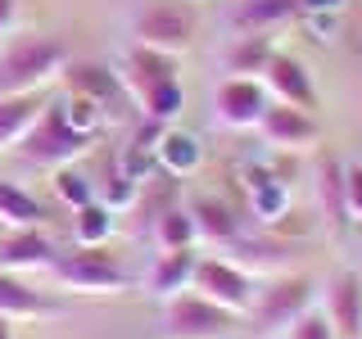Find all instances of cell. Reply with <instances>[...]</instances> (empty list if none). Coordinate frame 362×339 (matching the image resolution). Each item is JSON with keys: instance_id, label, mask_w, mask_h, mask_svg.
<instances>
[{"instance_id": "8fae6325", "label": "cell", "mask_w": 362, "mask_h": 339, "mask_svg": "<svg viewBox=\"0 0 362 339\" xmlns=\"http://www.w3.org/2000/svg\"><path fill=\"white\" fill-rule=\"evenodd\" d=\"M254 131L263 136L267 145H276V150H313V145L322 141V127H317V118L308 109L276 105V100L267 105V113L258 118Z\"/></svg>"}, {"instance_id": "ffe728a7", "label": "cell", "mask_w": 362, "mask_h": 339, "mask_svg": "<svg viewBox=\"0 0 362 339\" xmlns=\"http://www.w3.org/2000/svg\"><path fill=\"white\" fill-rule=\"evenodd\" d=\"M272 50H276V45H272L267 32H235L231 45L222 50V68L231 77H263Z\"/></svg>"}, {"instance_id": "7c38bea8", "label": "cell", "mask_w": 362, "mask_h": 339, "mask_svg": "<svg viewBox=\"0 0 362 339\" xmlns=\"http://www.w3.org/2000/svg\"><path fill=\"white\" fill-rule=\"evenodd\" d=\"M326 321H331L335 339H362V276L358 271H335L326 280Z\"/></svg>"}, {"instance_id": "3957f363", "label": "cell", "mask_w": 362, "mask_h": 339, "mask_svg": "<svg viewBox=\"0 0 362 339\" xmlns=\"http://www.w3.org/2000/svg\"><path fill=\"white\" fill-rule=\"evenodd\" d=\"M86 145H90V131L73 127L68 109L59 105V100H50V105L41 109V118L28 127V136L18 141V158L28 167H45V172H54V167L77 163V158L86 154Z\"/></svg>"}, {"instance_id": "5bb4252c", "label": "cell", "mask_w": 362, "mask_h": 339, "mask_svg": "<svg viewBox=\"0 0 362 339\" xmlns=\"http://www.w3.org/2000/svg\"><path fill=\"white\" fill-rule=\"evenodd\" d=\"M186 213H190V222H195L199 240L226 244V240L240 235V213L218 195H186Z\"/></svg>"}, {"instance_id": "7402d4cb", "label": "cell", "mask_w": 362, "mask_h": 339, "mask_svg": "<svg viewBox=\"0 0 362 339\" xmlns=\"http://www.w3.org/2000/svg\"><path fill=\"white\" fill-rule=\"evenodd\" d=\"M41 203L32 190H23L18 181H5L0 177V226H9V231H37L41 226Z\"/></svg>"}, {"instance_id": "8992f818", "label": "cell", "mask_w": 362, "mask_h": 339, "mask_svg": "<svg viewBox=\"0 0 362 339\" xmlns=\"http://www.w3.org/2000/svg\"><path fill=\"white\" fill-rule=\"evenodd\" d=\"M199 14L186 0H145L141 14L132 18V45H150L163 54H186L195 41Z\"/></svg>"}, {"instance_id": "d4e9b609", "label": "cell", "mask_w": 362, "mask_h": 339, "mask_svg": "<svg viewBox=\"0 0 362 339\" xmlns=\"http://www.w3.org/2000/svg\"><path fill=\"white\" fill-rule=\"evenodd\" d=\"M317 190H322V199H326V218L335 226H344L349 213H344V163H339V158L326 154L322 163H317Z\"/></svg>"}, {"instance_id": "484cf974", "label": "cell", "mask_w": 362, "mask_h": 339, "mask_svg": "<svg viewBox=\"0 0 362 339\" xmlns=\"http://www.w3.org/2000/svg\"><path fill=\"white\" fill-rule=\"evenodd\" d=\"M73 235L77 244H105L113 235V208L100 199H90L86 208H77V222H73Z\"/></svg>"}, {"instance_id": "f546056e", "label": "cell", "mask_w": 362, "mask_h": 339, "mask_svg": "<svg viewBox=\"0 0 362 339\" xmlns=\"http://www.w3.org/2000/svg\"><path fill=\"white\" fill-rule=\"evenodd\" d=\"M18 23V0H0V37Z\"/></svg>"}, {"instance_id": "ac0fdd59", "label": "cell", "mask_w": 362, "mask_h": 339, "mask_svg": "<svg viewBox=\"0 0 362 339\" xmlns=\"http://www.w3.org/2000/svg\"><path fill=\"white\" fill-rule=\"evenodd\" d=\"M294 14H303V0H240L231 9V32H276Z\"/></svg>"}, {"instance_id": "ba28073f", "label": "cell", "mask_w": 362, "mask_h": 339, "mask_svg": "<svg viewBox=\"0 0 362 339\" xmlns=\"http://www.w3.org/2000/svg\"><path fill=\"white\" fill-rule=\"evenodd\" d=\"M190 290L204 294L209 303H218V308L226 312H235V316H245V308L254 303V290H258V280L249 276L245 267H235L231 258H195V276H190Z\"/></svg>"}, {"instance_id": "603a6c76", "label": "cell", "mask_w": 362, "mask_h": 339, "mask_svg": "<svg viewBox=\"0 0 362 339\" xmlns=\"http://www.w3.org/2000/svg\"><path fill=\"white\" fill-rule=\"evenodd\" d=\"M154 163L163 167L168 177H190L199 167V145H195V136H186V131H163L158 136V145H154Z\"/></svg>"}, {"instance_id": "1f68e13d", "label": "cell", "mask_w": 362, "mask_h": 339, "mask_svg": "<svg viewBox=\"0 0 362 339\" xmlns=\"http://www.w3.org/2000/svg\"><path fill=\"white\" fill-rule=\"evenodd\" d=\"M358 276H362V258H358Z\"/></svg>"}, {"instance_id": "4316f807", "label": "cell", "mask_w": 362, "mask_h": 339, "mask_svg": "<svg viewBox=\"0 0 362 339\" xmlns=\"http://www.w3.org/2000/svg\"><path fill=\"white\" fill-rule=\"evenodd\" d=\"M50 186H54V195H59V203H68L73 213L86 208V203L95 199V181H90L86 172H77L73 163H68V167H54V181H50Z\"/></svg>"}, {"instance_id": "4dcf8cb0", "label": "cell", "mask_w": 362, "mask_h": 339, "mask_svg": "<svg viewBox=\"0 0 362 339\" xmlns=\"http://www.w3.org/2000/svg\"><path fill=\"white\" fill-rule=\"evenodd\" d=\"M0 339H14V331H9V321L0 316Z\"/></svg>"}, {"instance_id": "4fadbf2b", "label": "cell", "mask_w": 362, "mask_h": 339, "mask_svg": "<svg viewBox=\"0 0 362 339\" xmlns=\"http://www.w3.org/2000/svg\"><path fill=\"white\" fill-rule=\"evenodd\" d=\"M226 254H231L235 267H245L249 276H281V271H294V244L286 240H272V235H235V240L222 244Z\"/></svg>"}, {"instance_id": "277c9868", "label": "cell", "mask_w": 362, "mask_h": 339, "mask_svg": "<svg viewBox=\"0 0 362 339\" xmlns=\"http://www.w3.org/2000/svg\"><path fill=\"white\" fill-rule=\"evenodd\" d=\"M313 294H317V280L308 271H281V276H267L254 290V303L245 308V316L258 335H276L294 316H303L313 308Z\"/></svg>"}, {"instance_id": "9a60e30c", "label": "cell", "mask_w": 362, "mask_h": 339, "mask_svg": "<svg viewBox=\"0 0 362 339\" xmlns=\"http://www.w3.org/2000/svg\"><path fill=\"white\" fill-rule=\"evenodd\" d=\"M0 316L5 321H41V316H54V303L37 285H28L18 271L0 267Z\"/></svg>"}, {"instance_id": "9c48e42d", "label": "cell", "mask_w": 362, "mask_h": 339, "mask_svg": "<svg viewBox=\"0 0 362 339\" xmlns=\"http://www.w3.org/2000/svg\"><path fill=\"white\" fill-rule=\"evenodd\" d=\"M267 105H272V95H267L263 77H222L218 90H213V118L231 131H254Z\"/></svg>"}, {"instance_id": "30bf717a", "label": "cell", "mask_w": 362, "mask_h": 339, "mask_svg": "<svg viewBox=\"0 0 362 339\" xmlns=\"http://www.w3.org/2000/svg\"><path fill=\"white\" fill-rule=\"evenodd\" d=\"M263 86L276 105H294V109H317V82L308 73V64L294 59L290 50H272V59L263 68Z\"/></svg>"}, {"instance_id": "2e32d148", "label": "cell", "mask_w": 362, "mask_h": 339, "mask_svg": "<svg viewBox=\"0 0 362 339\" xmlns=\"http://www.w3.org/2000/svg\"><path fill=\"white\" fill-rule=\"evenodd\" d=\"M190 276H195V254L190 249H158L150 271H145V290L154 299H173V294L190 290Z\"/></svg>"}, {"instance_id": "5b68a950", "label": "cell", "mask_w": 362, "mask_h": 339, "mask_svg": "<svg viewBox=\"0 0 362 339\" xmlns=\"http://www.w3.org/2000/svg\"><path fill=\"white\" fill-rule=\"evenodd\" d=\"M45 271L73 294H122V290H132L127 267L105 244H77L73 254H54V263Z\"/></svg>"}, {"instance_id": "44dd1931", "label": "cell", "mask_w": 362, "mask_h": 339, "mask_svg": "<svg viewBox=\"0 0 362 339\" xmlns=\"http://www.w3.org/2000/svg\"><path fill=\"white\" fill-rule=\"evenodd\" d=\"M64 77H68V86H73L77 95L95 100L100 109H109L113 100H118V90H122L118 73H113V68H105V64H68Z\"/></svg>"}, {"instance_id": "d6986e66", "label": "cell", "mask_w": 362, "mask_h": 339, "mask_svg": "<svg viewBox=\"0 0 362 339\" xmlns=\"http://www.w3.org/2000/svg\"><path fill=\"white\" fill-rule=\"evenodd\" d=\"M50 105L45 90H23V95H0V150L18 145L28 127L41 118V109Z\"/></svg>"}, {"instance_id": "e0dca14e", "label": "cell", "mask_w": 362, "mask_h": 339, "mask_svg": "<svg viewBox=\"0 0 362 339\" xmlns=\"http://www.w3.org/2000/svg\"><path fill=\"white\" fill-rule=\"evenodd\" d=\"M54 263V244L37 231H9L0 240V267L5 271H45Z\"/></svg>"}, {"instance_id": "7a4b0ae2", "label": "cell", "mask_w": 362, "mask_h": 339, "mask_svg": "<svg viewBox=\"0 0 362 339\" xmlns=\"http://www.w3.org/2000/svg\"><path fill=\"white\" fill-rule=\"evenodd\" d=\"M68 68V41L59 32H23L0 54V95H23V90L50 86Z\"/></svg>"}, {"instance_id": "6da1fadb", "label": "cell", "mask_w": 362, "mask_h": 339, "mask_svg": "<svg viewBox=\"0 0 362 339\" xmlns=\"http://www.w3.org/2000/svg\"><path fill=\"white\" fill-rule=\"evenodd\" d=\"M122 90L136 100L145 122H158V127H173L186 109V86L177 77V54L150 50V45H127L118 68Z\"/></svg>"}, {"instance_id": "cb8c5ba5", "label": "cell", "mask_w": 362, "mask_h": 339, "mask_svg": "<svg viewBox=\"0 0 362 339\" xmlns=\"http://www.w3.org/2000/svg\"><path fill=\"white\" fill-rule=\"evenodd\" d=\"M150 240H154V249H195L199 231H195V222H190L186 203H168V208L158 213L154 226H150Z\"/></svg>"}, {"instance_id": "83f0119b", "label": "cell", "mask_w": 362, "mask_h": 339, "mask_svg": "<svg viewBox=\"0 0 362 339\" xmlns=\"http://www.w3.org/2000/svg\"><path fill=\"white\" fill-rule=\"evenodd\" d=\"M281 335H286V339H335V331H331V321H326L322 308H308L303 316H294Z\"/></svg>"}, {"instance_id": "f1b7e54d", "label": "cell", "mask_w": 362, "mask_h": 339, "mask_svg": "<svg viewBox=\"0 0 362 339\" xmlns=\"http://www.w3.org/2000/svg\"><path fill=\"white\" fill-rule=\"evenodd\" d=\"M344 213L362 226V163H344Z\"/></svg>"}, {"instance_id": "52a82bcc", "label": "cell", "mask_w": 362, "mask_h": 339, "mask_svg": "<svg viewBox=\"0 0 362 339\" xmlns=\"http://www.w3.org/2000/svg\"><path fill=\"white\" fill-rule=\"evenodd\" d=\"M240 321L235 312L209 303L195 290H181L173 299H163V331L168 339H226V331Z\"/></svg>"}]
</instances>
